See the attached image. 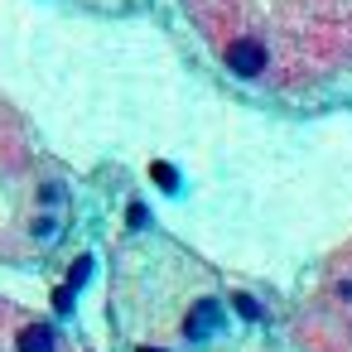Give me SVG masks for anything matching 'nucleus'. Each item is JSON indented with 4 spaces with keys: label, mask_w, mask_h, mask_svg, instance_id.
Here are the masks:
<instances>
[{
    "label": "nucleus",
    "mask_w": 352,
    "mask_h": 352,
    "mask_svg": "<svg viewBox=\"0 0 352 352\" xmlns=\"http://www.w3.org/2000/svg\"><path fill=\"white\" fill-rule=\"evenodd\" d=\"M265 63H270V54H265L261 39H236V44L227 49V68H232L236 78H261Z\"/></svg>",
    "instance_id": "nucleus-1"
},
{
    "label": "nucleus",
    "mask_w": 352,
    "mask_h": 352,
    "mask_svg": "<svg viewBox=\"0 0 352 352\" xmlns=\"http://www.w3.org/2000/svg\"><path fill=\"white\" fill-rule=\"evenodd\" d=\"M222 328V304L217 299H198L193 309H188V323H184V333L198 342V338H212Z\"/></svg>",
    "instance_id": "nucleus-2"
},
{
    "label": "nucleus",
    "mask_w": 352,
    "mask_h": 352,
    "mask_svg": "<svg viewBox=\"0 0 352 352\" xmlns=\"http://www.w3.org/2000/svg\"><path fill=\"white\" fill-rule=\"evenodd\" d=\"M54 347H58V338L49 323H25L15 338V352H54Z\"/></svg>",
    "instance_id": "nucleus-3"
},
{
    "label": "nucleus",
    "mask_w": 352,
    "mask_h": 352,
    "mask_svg": "<svg viewBox=\"0 0 352 352\" xmlns=\"http://www.w3.org/2000/svg\"><path fill=\"white\" fill-rule=\"evenodd\" d=\"M155 179H160L164 188H179V179H174V169H169V164H155Z\"/></svg>",
    "instance_id": "nucleus-6"
},
{
    "label": "nucleus",
    "mask_w": 352,
    "mask_h": 352,
    "mask_svg": "<svg viewBox=\"0 0 352 352\" xmlns=\"http://www.w3.org/2000/svg\"><path fill=\"white\" fill-rule=\"evenodd\" d=\"M232 309H236V314H246V318H261V304H256L251 294H232Z\"/></svg>",
    "instance_id": "nucleus-5"
},
{
    "label": "nucleus",
    "mask_w": 352,
    "mask_h": 352,
    "mask_svg": "<svg viewBox=\"0 0 352 352\" xmlns=\"http://www.w3.org/2000/svg\"><path fill=\"white\" fill-rule=\"evenodd\" d=\"M87 275H92V261L82 256V261H73V270H68V289H82L87 285Z\"/></svg>",
    "instance_id": "nucleus-4"
},
{
    "label": "nucleus",
    "mask_w": 352,
    "mask_h": 352,
    "mask_svg": "<svg viewBox=\"0 0 352 352\" xmlns=\"http://www.w3.org/2000/svg\"><path fill=\"white\" fill-rule=\"evenodd\" d=\"M347 333H352V323H347Z\"/></svg>",
    "instance_id": "nucleus-9"
},
{
    "label": "nucleus",
    "mask_w": 352,
    "mask_h": 352,
    "mask_svg": "<svg viewBox=\"0 0 352 352\" xmlns=\"http://www.w3.org/2000/svg\"><path fill=\"white\" fill-rule=\"evenodd\" d=\"M338 294H342V299H352V280H342V285H338Z\"/></svg>",
    "instance_id": "nucleus-7"
},
{
    "label": "nucleus",
    "mask_w": 352,
    "mask_h": 352,
    "mask_svg": "<svg viewBox=\"0 0 352 352\" xmlns=\"http://www.w3.org/2000/svg\"><path fill=\"white\" fill-rule=\"evenodd\" d=\"M140 352H155V347H140Z\"/></svg>",
    "instance_id": "nucleus-8"
}]
</instances>
